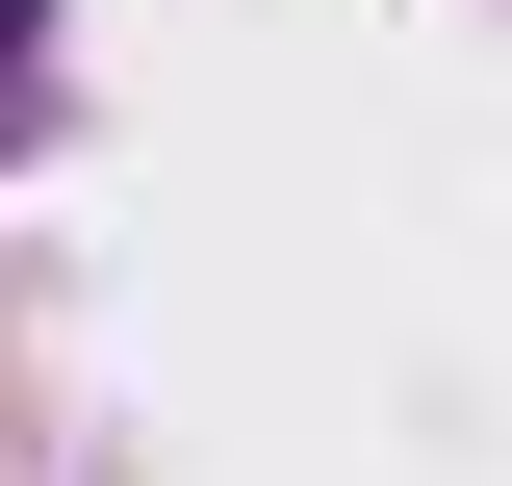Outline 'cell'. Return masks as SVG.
Returning a JSON list of instances; mask_svg holds the SVG:
<instances>
[{
  "mask_svg": "<svg viewBox=\"0 0 512 486\" xmlns=\"http://www.w3.org/2000/svg\"><path fill=\"white\" fill-rule=\"evenodd\" d=\"M0 77H26V0H0Z\"/></svg>",
  "mask_w": 512,
  "mask_h": 486,
  "instance_id": "cell-1",
  "label": "cell"
}]
</instances>
